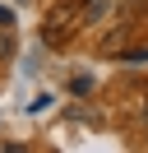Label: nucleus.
I'll return each mask as SVG.
<instances>
[{
  "label": "nucleus",
  "instance_id": "nucleus-1",
  "mask_svg": "<svg viewBox=\"0 0 148 153\" xmlns=\"http://www.w3.org/2000/svg\"><path fill=\"white\" fill-rule=\"evenodd\" d=\"M70 23H79V10L60 5V10L46 19V33H42V37H46V42H65V28H70Z\"/></svg>",
  "mask_w": 148,
  "mask_h": 153
},
{
  "label": "nucleus",
  "instance_id": "nucleus-2",
  "mask_svg": "<svg viewBox=\"0 0 148 153\" xmlns=\"http://www.w3.org/2000/svg\"><path fill=\"white\" fill-rule=\"evenodd\" d=\"M111 5H116V0H88V5H83V10H79V19H83V23H97L102 14L111 10Z\"/></svg>",
  "mask_w": 148,
  "mask_h": 153
},
{
  "label": "nucleus",
  "instance_id": "nucleus-3",
  "mask_svg": "<svg viewBox=\"0 0 148 153\" xmlns=\"http://www.w3.org/2000/svg\"><path fill=\"white\" fill-rule=\"evenodd\" d=\"M0 153H23V149H18V144H9V149H0Z\"/></svg>",
  "mask_w": 148,
  "mask_h": 153
},
{
  "label": "nucleus",
  "instance_id": "nucleus-4",
  "mask_svg": "<svg viewBox=\"0 0 148 153\" xmlns=\"http://www.w3.org/2000/svg\"><path fill=\"white\" fill-rule=\"evenodd\" d=\"M144 125H148V111H144Z\"/></svg>",
  "mask_w": 148,
  "mask_h": 153
}]
</instances>
